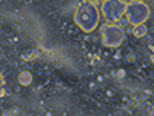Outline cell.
<instances>
[{
	"label": "cell",
	"mask_w": 154,
	"mask_h": 116,
	"mask_svg": "<svg viewBox=\"0 0 154 116\" xmlns=\"http://www.w3.org/2000/svg\"><path fill=\"white\" fill-rule=\"evenodd\" d=\"M133 34L134 37H143L146 34V27L145 25H137V27L133 28Z\"/></svg>",
	"instance_id": "6"
},
{
	"label": "cell",
	"mask_w": 154,
	"mask_h": 116,
	"mask_svg": "<svg viewBox=\"0 0 154 116\" xmlns=\"http://www.w3.org/2000/svg\"><path fill=\"white\" fill-rule=\"evenodd\" d=\"M102 36H103V44L108 47H117L125 39L123 30L116 25H105L102 28Z\"/></svg>",
	"instance_id": "3"
},
{
	"label": "cell",
	"mask_w": 154,
	"mask_h": 116,
	"mask_svg": "<svg viewBox=\"0 0 154 116\" xmlns=\"http://www.w3.org/2000/svg\"><path fill=\"white\" fill-rule=\"evenodd\" d=\"M19 81H20L22 85H29L31 81H32V76H31L29 71H22L20 76H19Z\"/></svg>",
	"instance_id": "5"
},
{
	"label": "cell",
	"mask_w": 154,
	"mask_h": 116,
	"mask_svg": "<svg viewBox=\"0 0 154 116\" xmlns=\"http://www.w3.org/2000/svg\"><path fill=\"white\" fill-rule=\"evenodd\" d=\"M103 14L108 20H120L122 16L125 14V9H126V3H122V2H105L103 6Z\"/></svg>",
	"instance_id": "4"
},
{
	"label": "cell",
	"mask_w": 154,
	"mask_h": 116,
	"mask_svg": "<svg viewBox=\"0 0 154 116\" xmlns=\"http://www.w3.org/2000/svg\"><path fill=\"white\" fill-rule=\"evenodd\" d=\"M37 56H38V51H32L29 56H25V59H34V57H37Z\"/></svg>",
	"instance_id": "7"
},
{
	"label": "cell",
	"mask_w": 154,
	"mask_h": 116,
	"mask_svg": "<svg viewBox=\"0 0 154 116\" xmlns=\"http://www.w3.org/2000/svg\"><path fill=\"white\" fill-rule=\"evenodd\" d=\"M0 96H5V90L3 88H0Z\"/></svg>",
	"instance_id": "8"
},
{
	"label": "cell",
	"mask_w": 154,
	"mask_h": 116,
	"mask_svg": "<svg viewBox=\"0 0 154 116\" xmlns=\"http://www.w3.org/2000/svg\"><path fill=\"white\" fill-rule=\"evenodd\" d=\"M125 14H126L128 23H133L134 27L143 25V22L148 19V6L145 3H140V2L126 3Z\"/></svg>",
	"instance_id": "2"
},
{
	"label": "cell",
	"mask_w": 154,
	"mask_h": 116,
	"mask_svg": "<svg viewBox=\"0 0 154 116\" xmlns=\"http://www.w3.org/2000/svg\"><path fill=\"white\" fill-rule=\"evenodd\" d=\"M3 116H11V111H3Z\"/></svg>",
	"instance_id": "9"
},
{
	"label": "cell",
	"mask_w": 154,
	"mask_h": 116,
	"mask_svg": "<svg viewBox=\"0 0 154 116\" xmlns=\"http://www.w3.org/2000/svg\"><path fill=\"white\" fill-rule=\"evenodd\" d=\"M75 20L83 31H91L99 22V12L94 3H85L77 8Z\"/></svg>",
	"instance_id": "1"
}]
</instances>
